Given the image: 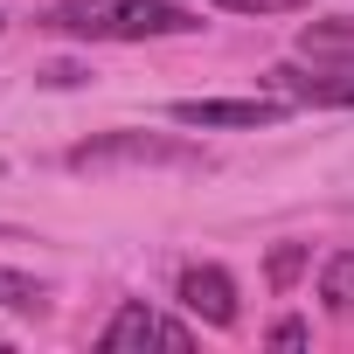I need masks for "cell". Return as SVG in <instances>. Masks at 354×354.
I'll use <instances>...</instances> for the list:
<instances>
[{
  "label": "cell",
  "mask_w": 354,
  "mask_h": 354,
  "mask_svg": "<svg viewBox=\"0 0 354 354\" xmlns=\"http://www.w3.org/2000/svg\"><path fill=\"white\" fill-rule=\"evenodd\" d=\"M216 8H230V15H292L299 0H216Z\"/></svg>",
  "instance_id": "8fae6325"
},
{
  "label": "cell",
  "mask_w": 354,
  "mask_h": 354,
  "mask_svg": "<svg viewBox=\"0 0 354 354\" xmlns=\"http://www.w3.org/2000/svg\"><path fill=\"white\" fill-rule=\"evenodd\" d=\"M306 340H313L306 319H278V326H271V347H306Z\"/></svg>",
  "instance_id": "7c38bea8"
},
{
  "label": "cell",
  "mask_w": 354,
  "mask_h": 354,
  "mask_svg": "<svg viewBox=\"0 0 354 354\" xmlns=\"http://www.w3.org/2000/svg\"><path fill=\"white\" fill-rule=\"evenodd\" d=\"M271 91L292 97V104H354V56H347V63H326V70L278 63V70H271Z\"/></svg>",
  "instance_id": "277c9868"
},
{
  "label": "cell",
  "mask_w": 354,
  "mask_h": 354,
  "mask_svg": "<svg viewBox=\"0 0 354 354\" xmlns=\"http://www.w3.org/2000/svg\"><path fill=\"white\" fill-rule=\"evenodd\" d=\"M111 167H202V153L167 132H97L70 146V174H111Z\"/></svg>",
  "instance_id": "7a4b0ae2"
},
{
  "label": "cell",
  "mask_w": 354,
  "mask_h": 354,
  "mask_svg": "<svg viewBox=\"0 0 354 354\" xmlns=\"http://www.w3.org/2000/svg\"><path fill=\"white\" fill-rule=\"evenodd\" d=\"M42 28L77 42H153V35H188L202 28L181 0H56Z\"/></svg>",
  "instance_id": "6da1fadb"
},
{
  "label": "cell",
  "mask_w": 354,
  "mask_h": 354,
  "mask_svg": "<svg viewBox=\"0 0 354 354\" xmlns=\"http://www.w3.org/2000/svg\"><path fill=\"white\" fill-rule=\"evenodd\" d=\"M97 347L104 354H139V347H195V333L181 326V319H160V313H146V299H125L118 313H111V326L97 333Z\"/></svg>",
  "instance_id": "3957f363"
},
{
  "label": "cell",
  "mask_w": 354,
  "mask_h": 354,
  "mask_svg": "<svg viewBox=\"0 0 354 354\" xmlns=\"http://www.w3.org/2000/svg\"><path fill=\"white\" fill-rule=\"evenodd\" d=\"M264 271H271V285H278V292H285V285H292V278H299V271H306V243H278V250H271V264H264Z\"/></svg>",
  "instance_id": "30bf717a"
},
{
  "label": "cell",
  "mask_w": 354,
  "mask_h": 354,
  "mask_svg": "<svg viewBox=\"0 0 354 354\" xmlns=\"http://www.w3.org/2000/svg\"><path fill=\"white\" fill-rule=\"evenodd\" d=\"M319 299H326L333 313H354V250H333V257L319 264Z\"/></svg>",
  "instance_id": "ba28073f"
},
{
  "label": "cell",
  "mask_w": 354,
  "mask_h": 354,
  "mask_svg": "<svg viewBox=\"0 0 354 354\" xmlns=\"http://www.w3.org/2000/svg\"><path fill=\"white\" fill-rule=\"evenodd\" d=\"M299 49H306V56H340V49H354V15L306 21V28H299Z\"/></svg>",
  "instance_id": "9c48e42d"
},
{
  "label": "cell",
  "mask_w": 354,
  "mask_h": 354,
  "mask_svg": "<svg viewBox=\"0 0 354 354\" xmlns=\"http://www.w3.org/2000/svg\"><path fill=\"white\" fill-rule=\"evenodd\" d=\"M181 306L202 326H236V278L223 264H188L181 271Z\"/></svg>",
  "instance_id": "8992f818"
},
{
  "label": "cell",
  "mask_w": 354,
  "mask_h": 354,
  "mask_svg": "<svg viewBox=\"0 0 354 354\" xmlns=\"http://www.w3.org/2000/svg\"><path fill=\"white\" fill-rule=\"evenodd\" d=\"M0 306H8V313H21V319H42V313H49V292H42L28 271L0 264Z\"/></svg>",
  "instance_id": "52a82bcc"
},
{
  "label": "cell",
  "mask_w": 354,
  "mask_h": 354,
  "mask_svg": "<svg viewBox=\"0 0 354 354\" xmlns=\"http://www.w3.org/2000/svg\"><path fill=\"white\" fill-rule=\"evenodd\" d=\"M278 111H285V97H181L174 104V125L223 132V125H271Z\"/></svg>",
  "instance_id": "5b68a950"
}]
</instances>
